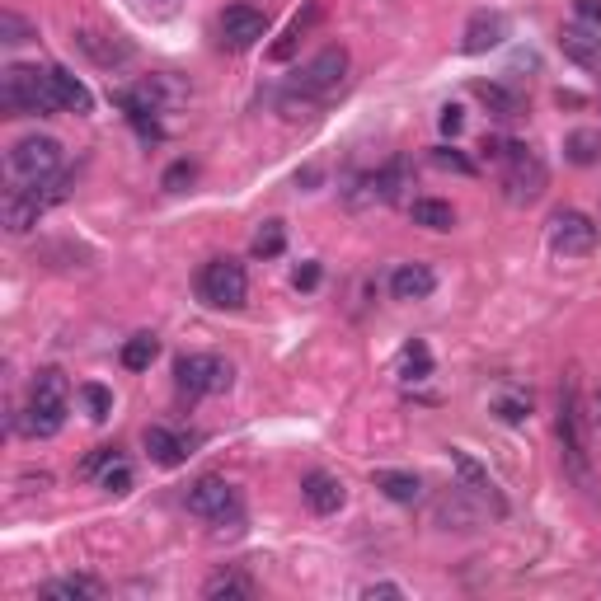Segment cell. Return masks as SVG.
<instances>
[{
    "label": "cell",
    "mask_w": 601,
    "mask_h": 601,
    "mask_svg": "<svg viewBox=\"0 0 601 601\" xmlns=\"http://www.w3.org/2000/svg\"><path fill=\"white\" fill-rule=\"evenodd\" d=\"M503 38H508V15H503V10H475L470 24H465V33H461V52L479 57V52L498 47Z\"/></svg>",
    "instance_id": "cell-15"
},
{
    "label": "cell",
    "mask_w": 601,
    "mask_h": 601,
    "mask_svg": "<svg viewBox=\"0 0 601 601\" xmlns=\"http://www.w3.org/2000/svg\"><path fill=\"white\" fill-rule=\"evenodd\" d=\"M320 15H324V5H320V0H310V5H306V15H296L292 24H287V33H282L278 43L268 47V57H273V62H287V57L296 52V47H301V38L310 33V24H315Z\"/></svg>",
    "instance_id": "cell-23"
},
{
    "label": "cell",
    "mask_w": 601,
    "mask_h": 601,
    "mask_svg": "<svg viewBox=\"0 0 601 601\" xmlns=\"http://www.w3.org/2000/svg\"><path fill=\"white\" fill-rule=\"evenodd\" d=\"M437 278H432L428 263H400L395 273H390V296L395 301H428Z\"/></svg>",
    "instance_id": "cell-17"
},
{
    "label": "cell",
    "mask_w": 601,
    "mask_h": 601,
    "mask_svg": "<svg viewBox=\"0 0 601 601\" xmlns=\"http://www.w3.org/2000/svg\"><path fill=\"white\" fill-rule=\"evenodd\" d=\"M564 155H569V165H601V132L597 127H578L564 137Z\"/></svg>",
    "instance_id": "cell-25"
},
{
    "label": "cell",
    "mask_w": 601,
    "mask_h": 601,
    "mask_svg": "<svg viewBox=\"0 0 601 601\" xmlns=\"http://www.w3.org/2000/svg\"><path fill=\"white\" fill-rule=\"evenodd\" d=\"M188 512L193 517H202V522H226V517H240V498H235V489L226 484V479H216V475H207V479H198L193 489H188Z\"/></svg>",
    "instance_id": "cell-9"
},
{
    "label": "cell",
    "mask_w": 601,
    "mask_h": 601,
    "mask_svg": "<svg viewBox=\"0 0 601 601\" xmlns=\"http://www.w3.org/2000/svg\"><path fill=\"white\" fill-rule=\"evenodd\" d=\"M432 165L451 174H475V160H465L456 146H432Z\"/></svg>",
    "instance_id": "cell-35"
},
{
    "label": "cell",
    "mask_w": 601,
    "mask_h": 601,
    "mask_svg": "<svg viewBox=\"0 0 601 601\" xmlns=\"http://www.w3.org/2000/svg\"><path fill=\"white\" fill-rule=\"evenodd\" d=\"M526 414H531V404L517 400V395H503V400H498V418H503V423H522Z\"/></svg>",
    "instance_id": "cell-38"
},
{
    "label": "cell",
    "mask_w": 601,
    "mask_h": 601,
    "mask_svg": "<svg viewBox=\"0 0 601 601\" xmlns=\"http://www.w3.org/2000/svg\"><path fill=\"white\" fill-rule=\"evenodd\" d=\"M409 216H414V226H423V231H451V226H456V207L442 198H414L409 202Z\"/></svg>",
    "instance_id": "cell-24"
},
{
    "label": "cell",
    "mask_w": 601,
    "mask_h": 601,
    "mask_svg": "<svg viewBox=\"0 0 601 601\" xmlns=\"http://www.w3.org/2000/svg\"><path fill=\"white\" fill-rule=\"evenodd\" d=\"M573 15L583 24H601V0H573Z\"/></svg>",
    "instance_id": "cell-40"
},
{
    "label": "cell",
    "mask_w": 601,
    "mask_h": 601,
    "mask_svg": "<svg viewBox=\"0 0 601 601\" xmlns=\"http://www.w3.org/2000/svg\"><path fill=\"white\" fill-rule=\"evenodd\" d=\"M301 498H306L310 512H320V517H329V512L343 508V498H348V489H343L339 475H329V470H310L306 479H301Z\"/></svg>",
    "instance_id": "cell-16"
},
{
    "label": "cell",
    "mask_w": 601,
    "mask_h": 601,
    "mask_svg": "<svg viewBox=\"0 0 601 601\" xmlns=\"http://www.w3.org/2000/svg\"><path fill=\"white\" fill-rule=\"evenodd\" d=\"M99 489H108V494H127V489H132V470H127L123 461H113L104 475H99Z\"/></svg>",
    "instance_id": "cell-36"
},
{
    "label": "cell",
    "mask_w": 601,
    "mask_h": 601,
    "mask_svg": "<svg viewBox=\"0 0 601 601\" xmlns=\"http://www.w3.org/2000/svg\"><path fill=\"white\" fill-rule=\"evenodd\" d=\"M174 376H179V390L188 395H226L231 390V362H221L212 353H184L174 362Z\"/></svg>",
    "instance_id": "cell-7"
},
{
    "label": "cell",
    "mask_w": 601,
    "mask_h": 601,
    "mask_svg": "<svg viewBox=\"0 0 601 601\" xmlns=\"http://www.w3.org/2000/svg\"><path fill=\"white\" fill-rule=\"evenodd\" d=\"M29 38H33V24H29V19H19L15 10H0V43L15 47V43H29Z\"/></svg>",
    "instance_id": "cell-33"
},
{
    "label": "cell",
    "mask_w": 601,
    "mask_h": 601,
    "mask_svg": "<svg viewBox=\"0 0 601 601\" xmlns=\"http://www.w3.org/2000/svg\"><path fill=\"white\" fill-rule=\"evenodd\" d=\"M193 442L188 437H179V432L170 428H146V451H151L155 465H165V470H174V465H184L188 456H193Z\"/></svg>",
    "instance_id": "cell-19"
},
{
    "label": "cell",
    "mask_w": 601,
    "mask_h": 601,
    "mask_svg": "<svg viewBox=\"0 0 601 601\" xmlns=\"http://www.w3.org/2000/svg\"><path fill=\"white\" fill-rule=\"evenodd\" d=\"M198 296L212 310H240L249 296V278L235 259H207L198 273Z\"/></svg>",
    "instance_id": "cell-5"
},
{
    "label": "cell",
    "mask_w": 601,
    "mask_h": 601,
    "mask_svg": "<svg viewBox=\"0 0 601 601\" xmlns=\"http://www.w3.org/2000/svg\"><path fill=\"white\" fill-rule=\"evenodd\" d=\"M113 461H123V456H118V451H113V447H99V451H94V456H85V465H80V475H85V479L104 475V470H108V465H113Z\"/></svg>",
    "instance_id": "cell-37"
},
{
    "label": "cell",
    "mask_w": 601,
    "mask_h": 601,
    "mask_svg": "<svg viewBox=\"0 0 601 601\" xmlns=\"http://www.w3.org/2000/svg\"><path fill=\"white\" fill-rule=\"evenodd\" d=\"M47 601H85V597H99V583L94 578H57V583L43 587Z\"/></svg>",
    "instance_id": "cell-28"
},
{
    "label": "cell",
    "mask_w": 601,
    "mask_h": 601,
    "mask_svg": "<svg viewBox=\"0 0 601 601\" xmlns=\"http://www.w3.org/2000/svg\"><path fill=\"white\" fill-rule=\"evenodd\" d=\"M76 47L85 57H94L99 66H123L132 57V43H123L118 33H94V29H80L76 33Z\"/></svg>",
    "instance_id": "cell-18"
},
{
    "label": "cell",
    "mask_w": 601,
    "mask_h": 601,
    "mask_svg": "<svg viewBox=\"0 0 601 601\" xmlns=\"http://www.w3.org/2000/svg\"><path fill=\"white\" fill-rule=\"evenodd\" d=\"M80 404H85V414H90L94 423H104V418L113 414V390H104V386H80Z\"/></svg>",
    "instance_id": "cell-31"
},
{
    "label": "cell",
    "mask_w": 601,
    "mask_h": 601,
    "mask_svg": "<svg viewBox=\"0 0 601 601\" xmlns=\"http://www.w3.org/2000/svg\"><path fill=\"white\" fill-rule=\"evenodd\" d=\"M202 592H207V597H235V601H249V597H254V583H249V578H245V573H216V578H212V583H207V587H202Z\"/></svg>",
    "instance_id": "cell-29"
},
{
    "label": "cell",
    "mask_w": 601,
    "mask_h": 601,
    "mask_svg": "<svg viewBox=\"0 0 601 601\" xmlns=\"http://www.w3.org/2000/svg\"><path fill=\"white\" fill-rule=\"evenodd\" d=\"M437 123H442V132H447V137H456V132L465 127V113H461L456 104H447V108H442V118H437Z\"/></svg>",
    "instance_id": "cell-39"
},
{
    "label": "cell",
    "mask_w": 601,
    "mask_h": 601,
    "mask_svg": "<svg viewBox=\"0 0 601 601\" xmlns=\"http://www.w3.org/2000/svg\"><path fill=\"white\" fill-rule=\"evenodd\" d=\"M296 287H301V292L320 287V263H306V268H296Z\"/></svg>",
    "instance_id": "cell-41"
},
{
    "label": "cell",
    "mask_w": 601,
    "mask_h": 601,
    "mask_svg": "<svg viewBox=\"0 0 601 601\" xmlns=\"http://www.w3.org/2000/svg\"><path fill=\"white\" fill-rule=\"evenodd\" d=\"M550 249L559 259H587L597 249V221L583 212H555L550 216Z\"/></svg>",
    "instance_id": "cell-8"
},
{
    "label": "cell",
    "mask_w": 601,
    "mask_h": 601,
    "mask_svg": "<svg viewBox=\"0 0 601 601\" xmlns=\"http://www.w3.org/2000/svg\"><path fill=\"white\" fill-rule=\"evenodd\" d=\"M503 193H508V202H517V207H531V202L545 193V184H550V170H545V160H540L526 141H503Z\"/></svg>",
    "instance_id": "cell-4"
},
{
    "label": "cell",
    "mask_w": 601,
    "mask_h": 601,
    "mask_svg": "<svg viewBox=\"0 0 601 601\" xmlns=\"http://www.w3.org/2000/svg\"><path fill=\"white\" fill-rule=\"evenodd\" d=\"M376 489H381L390 503H418V494H423L418 475H409V470H376Z\"/></svg>",
    "instance_id": "cell-26"
},
{
    "label": "cell",
    "mask_w": 601,
    "mask_h": 601,
    "mask_svg": "<svg viewBox=\"0 0 601 601\" xmlns=\"http://www.w3.org/2000/svg\"><path fill=\"white\" fill-rule=\"evenodd\" d=\"M357 188H362V193H353V207H367V202H400V193L409 188V160L395 155V160L381 165L376 174L357 179Z\"/></svg>",
    "instance_id": "cell-11"
},
{
    "label": "cell",
    "mask_w": 601,
    "mask_h": 601,
    "mask_svg": "<svg viewBox=\"0 0 601 601\" xmlns=\"http://www.w3.org/2000/svg\"><path fill=\"white\" fill-rule=\"evenodd\" d=\"M259 38H268V15H263V10H254V5H231V10L221 15V47L245 52V47H254Z\"/></svg>",
    "instance_id": "cell-12"
},
{
    "label": "cell",
    "mask_w": 601,
    "mask_h": 601,
    "mask_svg": "<svg viewBox=\"0 0 601 601\" xmlns=\"http://www.w3.org/2000/svg\"><path fill=\"white\" fill-rule=\"evenodd\" d=\"M43 212H47V198L38 184H19L5 193V231L10 235H29Z\"/></svg>",
    "instance_id": "cell-13"
},
{
    "label": "cell",
    "mask_w": 601,
    "mask_h": 601,
    "mask_svg": "<svg viewBox=\"0 0 601 601\" xmlns=\"http://www.w3.org/2000/svg\"><path fill=\"white\" fill-rule=\"evenodd\" d=\"M0 108L10 118H43V113H57V90H52V76L38 71V66H5L0 71Z\"/></svg>",
    "instance_id": "cell-1"
},
{
    "label": "cell",
    "mask_w": 601,
    "mask_h": 601,
    "mask_svg": "<svg viewBox=\"0 0 601 601\" xmlns=\"http://www.w3.org/2000/svg\"><path fill=\"white\" fill-rule=\"evenodd\" d=\"M559 47H564V57L587 71H601V38H592L587 29H564L559 33Z\"/></svg>",
    "instance_id": "cell-22"
},
{
    "label": "cell",
    "mask_w": 601,
    "mask_h": 601,
    "mask_svg": "<svg viewBox=\"0 0 601 601\" xmlns=\"http://www.w3.org/2000/svg\"><path fill=\"white\" fill-rule=\"evenodd\" d=\"M160 357V339L155 334H132L123 343V367L127 371H151V362Z\"/></svg>",
    "instance_id": "cell-27"
},
{
    "label": "cell",
    "mask_w": 601,
    "mask_h": 601,
    "mask_svg": "<svg viewBox=\"0 0 601 601\" xmlns=\"http://www.w3.org/2000/svg\"><path fill=\"white\" fill-rule=\"evenodd\" d=\"M193 179H198V165H193V160H174L170 170H165V179H160V188H165V193H184Z\"/></svg>",
    "instance_id": "cell-34"
},
{
    "label": "cell",
    "mask_w": 601,
    "mask_h": 601,
    "mask_svg": "<svg viewBox=\"0 0 601 601\" xmlns=\"http://www.w3.org/2000/svg\"><path fill=\"white\" fill-rule=\"evenodd\" d=\"M10 170H15L19 184H43L62 170V141L57 137H19L10 146Z\"/></svg>",
    "instance_id": "cell-6"
},
{
    "label": "cell",
    "mask_w": 601,
    "mask_h": 601,
    "mask_svg": "<svg viewBox=\"0 0 601 601\" xmlns=\"http://www.w3.org/2000/svg\"><path fill=\"white\" fill-rule=\"evenodd\" d=\"M432 371V353H428V343H404V376H409V381H423V376H428Z\"/></svg>",
    "instance_id": "cell-32"
},
{
    "label": "cell",
    "mask_w": 601,
    "mask_h": 601,
    "mask_svg": "<svg viewBox=\"0 0 601 601\" xmlns=\"http://www.w3.org/2000/svg\"><path fill=\"white\" fill-rule=\"evenodd\" d=\"M470 90H475V99L489 108L494 118H522V108H526L522 94H512L508 85H494V80H475Z\"/></svg>",
    "instance_id": "cell-21"
},
{
    "label": "cell",
    "mask_w": 601,
    "mask_h": 601,
    "mask_svg": "<svg viewBox=\"0 0 601 601\" xmlns=\"http://www.w3.org/2000/svg\"><path fill=\"white\" fill-rule=\"evenodd\" d=\"M592 418H597V423H601V390H597V395H592Z\"/></svg>",
    "instance_id": "cell-43"
},
{
    "label": "cell",
    "mask_w": 601,
    "mask_h": 601,
    "mask_svg": "<svg viewBox=\"0 0 601 601\" xmlns=\"http://www.w3.org/2000/svg\"><path fill=\"white\" fill-rule=\"evenodd\" d=\"M362 597H367V601H376V597H404V592H400V587H395V583H371L367 592H362Z\"/></svg>",
    "instance_id": "cell-42"
},
{
    "label": "cell",
    "mask_w": 601,
    "mask_h": 601,
    "mask_svg": "<svg viewBox=\"0 0 601 601\" xmlns=\"http://www.w3.org/2000/svg\"><path fill=\"white\" fill-rule=\"evenodd\" d=\"M343 76H348V47H324L320 57L296 76V94H310V99H324V94H334L343 85Z\"/></svg>",
    "instance_id": "cell-10"
},
{
    "label": "cell",
    "mask_w": 601,
    "mask_h": 601,
    "mask_svg": "<svg viewBox=\"0 0 601 601\" xmlns=\"http://www.w3.org/2000/svg\"><path fill=\"white\" fill-rule=\"evenodd\" d=\"M451 470H456V479H461V489L465 494H475V498H484L489 508L503 517V498H498V484H494V475L484 470V465L470 456V451H461V447H451Z\"/></svg>",
    "instance_id": "cell-14"
},
{
    "label": "cell",
    "mask_w": 601,
    "mask_h": 601,
    "mask_svg": "<svg viewBox=\"0 0 601 601\" xmlns=\"http://www.w3.org/2000/svg\"><path fill=\"white\" fill-rule=\"evenodd\" d=\"M47 76H52V90H57L62 108H71V113H90L94 108V94L85 90V80H76L66 66H47Z\"/></svg>",
    "instance_id": "cell-20"
},
{
    "label": "cell",
    "mask_w": 601,
    "mask_h": 601,
    "mask_svg": "<svg viewBox=\"0 0 601 601\" xmlns=\"http://www.w3.org/2000/svg\"><path fill=\"white\" fill-rule=\"evenodd\" d=\"M282 249H287V231H282V221H263L259 235H254V259H278Z\"/></svg>",
    "instance_id": "cell-30"
},
{
    "label": "cell",
    "mask_w": 601,
    "mask_h": 601,
    "mask_svg": "<svg viewBox=\"0 0 601 601\" xmlns=\"http://www.w3.org/2000/svg\"><path fill=\"white\" fill-rule=\"evenodd\" d=\"M66 400H71V386H66L62 371L57 367L38 371V376H33V390H29V409L19 418V428L29 432V437H52V432H62Z\"/></svg>",
    "instance_id": "cell-2"
},
{
    "label": "cell",
    "mask_w": 601,
    "mask_h": 601,
    "mask_svg": "<svg viewBox=\"0 0 601 601\" xmlns=\"http://www.w3.org/2000/svg\"><path fill=\"white\" fill-rule=\"evenodd\" d=\"M583 404H578V381H564V390H559V451H564V470H569L583 489H592V470H587V423H583Z\"/></svg>",
    "instance_id": "cell-3"
}]
</instances>
